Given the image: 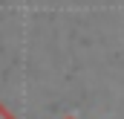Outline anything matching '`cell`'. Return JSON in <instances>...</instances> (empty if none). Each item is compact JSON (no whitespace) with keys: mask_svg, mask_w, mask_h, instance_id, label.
<instances>
[{"mask_svg":"<svg viewBox=\"0 0 124 119\" xmlns=\"http://www.w3.org/2000/svg\"><path fill=\"white\" fill-rule=\"evenodd\" d=\"M0 119H15V113H12V110L3 105V102H0Z\"/></svg>","mask_w":124,"mask_h":119,"instance_id":"obj_1","label":"cell"}]
</instances>
